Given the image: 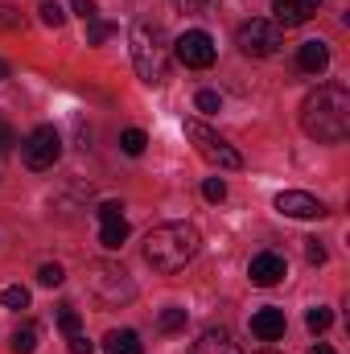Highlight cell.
Here are the masks:
<instances>
[{
  "label": "cell",
  "instance_id": "30bf717a",
  "mask_svg": "<svg viewBox=\"0 0 350 354\" xmlns=\"http://www.w3.org/2000/svg\"><path fill=\"white\" fill-rule=\"evenodd\" d=\"M288 276V264H284V256H276V252H260L252 264H248V280L256 284V288H272V284H280Z\"/></svg>",
  "mask_w": 350,
  "mask_h": 354
},
{
  "label": "cell",
  "instance_id": "3957f363",
  "mask_svg": "<svg viewBox=\"0 0 350 354\" xmlns=\"http://www.w3.org/2000/svg\"><path fill=\"white\" fill-rule=\"evenodd\" d=\"M128 41H132L136 75H140L149 87H161V83L169 79V46H165L161 25H153V21H136L132 33H128Z\"/></svg>",
  "mask_w": 350,
  "mask_h": 354
},
{
  "label": "cell",
  "instance_id": "52a82bcc",
  "mask_svg": "<svg viewBox=\"0 0 350 354\" xmlns=\"http://www.w3.org/2000/svg\"><path fill=\"white\" fill-rule=\"evenodd\" d=\"M21 157H25L29 169H50V165L62 157V136H58V128H54V124L33 128V132L21 140Z\"/></svg>",
  "mask_w": 350,
  "mask_h": 354
},
{
  "label": "cell",
  "instance_id": "ffe728a7",
  "mask_svg": "<svg viewBox=\"0 0 350 354\" xmlns=\"http://www.w3.org/2000/svg\"><path fill=\"white\" fill-rule=\"evenodd\" d=\"M111 33H116V25H111V21H99V17L87 21V46H103Z\"/></svg>",
  "mask_w": 350,
  "mask_h": 354
},
{
  "label": "cell",
  "instance_id": "ba28073f",
  "mask_svg": "<svg viewBox=\"0 0 350 354\" xmlns=\"http://www.w3.org/2000/svg\"><path fill=\"white\" fill-rule=\"evenodd\" d=\"M174 54L181 66H190V71H206V66H214V37L206 33V29H185L181 37L174 41Z\"/></svg>",
  "mask_w": 350,
  "mask_h": 354
},
{
  "label": "cell",
  "instance_id": "e575fe53",
  "mask_svg": "<svg viewBox=\"0 0 350 354\" xmlns=\"http://www.w3.org/2000/svg\"><path fill=\"white\" fill-rule=\"evenodd\" d=\"M309 354H334V351H330L326 342H317V346H313V351H309Z\"/></svg>",
  "mask_w": 350,
  "mask_h": 354
},
{
  "label": "cell",
  "instance_id": "ac0fdd59",
  "mask_svg": "<svg viewBox=\"0 0 350 354\" xmlns=\"http://www.w3.org/2000/svg\"><path fill=\"white\" fill-rule=\"evenodd\" d=\"M145 145H149V136H145L140 128H128V132L120 136V149H124L128 157H140V153H145Z\"/></svg>",
  "mask_w": 350,
  "mask_h": 354
},
{
  "label": "cell",
  "instance_id": "7a4b0ae2",
  "mask_svg": "<svg viewBox=\"0 0 350 354\" xmlns=\"http://www.w3.org/2000/svg\"><path fill=\"white\" fill-rule=\"evenodd\" d=\"M198 248H202V235L190 223H165V227L149 231L145 260H149V268H157V272L169 276V272H181V268L190 264L198 256Z\"/></svg>",
  "mask_w": 350,
  "mask_h": 354
},
{
  "label": "cell",
  "instance_id": "83f0119b",
  "mask_svg": "<svg viewBox=\"0 0 350 354\" xmlns=\"http://www.w3.org/2000/svg\"><path fill=\"white\" fill-rule=\"evenodd\" d=\"M223 107V99H219V91H198V111H206V115H214Z\"/></svg>",
  "mask_w": 350,
  "mask_h": 354
},
{
  "label": "cell",
  "instance_id": "d6a6232c",
  "mask_svg": "<svg viewBox=\"0 0 350 354\" xmlns=\"http://www.w3.org/2000/svg\"><path fill=\"white\" fill-rule=\"evenodd\" d=\"M71 354H95V342L83 334H71Z\"/></svg>",
  "mask_w": 350,
  "mask_h": 354
},
{
  "label": "cell",
  "instance_id": "d590c367",
  "mask_svg": "<svg viewBox=\"0 0 350 354\" xmlns=\"http://www.w3.org/2000/svg\"><path fill=\"white\" fill-rule=\"evenodd\" d=\"M4 79H8V62L0 58V83H4Z\"/></svg>",
  "mask_w": 350,
  "mask_h": 354
},
{
  "label": "cell",
  "instance_id": "44dd1931",
  "mask_svg": "<svg viewBox=\"0 0 350 354\" xmlns=\"http://www.w3.org/2000/svg\"><path fill=\"white\" fill-rule=\"evenodd\" d=\"M0 305H8V309H29V288H21V284L4 288V292H0Z\"/></svg>",
  "mask_w": 350,
  "mask_h": 354
},
{
  "label": "cell",
  "instance_id": "4316f807",
  "mask_svg": "<svg viewBox=\"0 0 350 354\" xmlns=\"http://www.w3.org/2000/svg\"><path fill=\"white\" fill-rule=\"evenodd\" d=\"M0 29H4V33L21 29V8H17V4H0Z\"/></svg>",
  "mask_w": 350,
  "mask_h": 354
},
{
  "label": "cell",
  "instance_id": "4fadbf2b",
  "mask_svg": "<svg viewBox=\"0 0 350 354\" xmlns=\"http://www.w3.org/2000/svg\"><path fill=\"white\" fill-rule=\"evenodd\" d=\"M297 66L305 71V75H326V66H330V46L326 41H305L301 50H297Z\"/></svg>",
  "mask_w": 350,
  "mask_h": 354
},
{
  "label": "cell",
  "instance_id": "603a6c76",
  "mask_svg": "<svg viewBox=\"0 0 350 354\" xmlns=\"http://www.w3.org/2000/svg\"><path fill=\"white\" fill-rule=\"evenodd\" d=\"M62 21H66V12H62V4H58V0H46V4H42V25H50V29H58Z\"/></svg>",
  "mask_w": 350,
  "mask_h": 354
},
{
  "label": "cell",
  "instance_id": "4dcf8cb0",
  "mask_svg": "<svg viewBox=\"0 0 350 354\" xmlns=\"http://www.w3.org/2000/svg\"><path fill=\"white\" fill-rule=\"evenodd\" d=\"M116 218H124V206L120 202H103L99 206V223H116Z\"/></svg>",
  "mask_w": 350,
  "mask_h": 354
},
{
  "label": "cell",
  "instance_id": "f546056e",
  "mask_svg": "<svg viewBox=\"0 0 350 354\" xmlns=\"http://www.w3.org/2000/svg\"><path fill=\"white\" fill-rule=\"evenodd\" d=\"M71 8H75L83 21H95V17H99V4H95V0H71Z\"/></svg>",
  "mask_w": 350,
  "mask_h": 354
},
{
  "label": "cell",
  "instance_id": "e0dca14e",
  "mask_svg": "<svg viewBox=\"0 0 350 354\" xmlns=\"http://www.w3.org/2000/svg\"><path fill=\"white\" fill-rule=\"evenodd\" d=\"M37 351V326H21L12 334V354H33Z\"/></svg>",
  "mask_w": 350,
  "mask_h": 354
},
{
  "label": "cell",
  "instance_id": "5bb4252c",
  "mask_svg": "<svg viewBox=\"0 0 350 354\" xmlns=\"http://www.w3.org/2000/svg\"><path fill=\"white\" fill-rule=\"evenodd\" d=\"M194 354H243L239 342L227 334V330H206L198 342H194Z\"/></svg>",
  "mask_w": 350,
  "mask_h": 354
},
{
  "label": "cell",
  "instance_id": "8fae6325",
  "mask_svg": "<svg viewBox=\"0 0 350 354\" xmlns=\"http://www.w3.org/2000/svg\"><path fill=\"white\" fill-rule=\"evenodd\" d=\"M322 8V0H272V12H276V25L284 29H297L305 21H313Z\"/></svg>",
  "mask_w": 350,
  "mask_h": 354
},
{
  "label": "cell",
  "instance_id": "7402d4cb",
  "mask_svg": "<svg viewBox=\"0 0 350 354\" xmlns=\"http://www.w3.org/2000/svg\"><path fill=\"white\" fill-rule=\"evenodd\" d=\"M330 322H334V313H330V309H322V305L305 313V326H309L313 334H326V330H330Z\"/></svg>",
  "mask_w": 350,
  "mask_h": 354
},
{
  "label": "cell",
  "instance_id": "9c48e42d",
  "mask_svg": "<svg viewBox=\"0 0 350 354\" xmlns=\"http://www.w3.org/2000/svg\"><path fill=\"white\" fill-rule=\"evenodd\" d=\"M276 210L288 214V218H322L326 202L313 198V194H305V189H284V194H276Z\"/></svg>",
  "mask_w": 350,
  "mask_h": 354
},
{
  "label": "cell",
  "instance_id": "836d02e7",
  "mask_svg": "<svg viewBox=\"0 0 350 354\" xmlns=\"http://www.w3.org/2000/svg\"><path fill=\"white\" fill-rule=\"evenodd\" d=\"M177 4H181V8H185V12H194V8H206V4H210V0H177Z\"/></svg>",
  "mask_w": 350,
  "mask_h": 354
},
{
  "label": "cell",
  "instance_id": "2e32d148",
  "mask_svg": "<svg viewBox=\"0 0 350 354\" xmlns=\"http://www.w3.org/2000/svg\"><path fill=\"white\" fill-rule=\"evenodd\" d=\"M124 239H128V223H124V218H116V223H103V227H99V243H103L107 252H116Z\"/></svg>",
  "mask_w": 350,
  "mask_h": 354
},
{
  "label": "cell",
  "instance_id": "9a60e30c",
  "mask_svg": "<svg viewBox=\"0 0 350 354\" xmlns=\"http://www.w3.org/2000/svg\"><path fill=\"white\" fill-rule=\"evenodd\" d=\"M103 351L107 354H140V334L136 330H111L103 338Z\"/></svg>",
  "mask_w": 350,
  "mask_h": 354
},
{
  "label": "cell",
  "instance_id": "5b68a950",
  "mask_svg": "<svg viewBox=\"0 0 350 354\" xmlns=\"http://www.w3.org/2000/svg\"><path fill=\"white\" fill-rule=\"evenodd\" d=\"M185 140L198 149L202 161H210V165H219V169H243V157H239L214 128H206L202 120H185Z\"/></svg>",
  "mask_w": 350,
  "mask_h": 354
},
{
  "label": "cell",
  "instance_id": "8992f818",
  "mask_svg": "<svg viewBox=\"0 0 350 354\" xmlns=\"http://www.w3.org/2000/svg\"><path fill=\"white\" fill-rule=\"evenodd\" d=\"M235 46H239L248 58H272V54L284 46V37H280V25H276V21L252 17V21H243V25H239Z\"/></svg>",
  "mask_w": 350,
  "mask_h": 354
},
{
  "label": "cell",
  "instance_id": "277c9868",
  "mask_svg": "<svg viewBox=\"0 0 350 354\" xmlns=\"http://www.w3.org/2000/svg\"><path fill=\"white\" fill-rule=\"evenodd\" d=\"M87 288L107 309H120V305H128L136 297V284L128 280V272L120 264H107V260H99V264L87 268Z\"/></svg>",
  "mask_w": 350,
  "mask_h": 354
},
{
  "label": "cell",
  "instance_id": "484cf974",
  "mask_svg": "<svg viewBox=\"0 0 350 354\" xmlns=\"http://www.w3.org/2000/svg\"><path fill=\"white\" fill-rule=\"evenodd\" d=\"M202 198H206V202H223V198H227V181H223V177H206Z\"/></svg>",
  "mask_w": 350,
  "mask_h": 354
},
{
  "label": "cell",
  "instance_id": "6da1fadb",
  "mask_svg": "<svg viewBox=\"0 0 350 354\" xmlns=\"http://www.w3.org/2000/svg\"><path fill=\"white\" fill-rule=\"evenodd\" d=\"M301 128L305 136L334 145L350 132V91L342 83H326L301 103Z\"/></svg>",
  "mask_w": 350,
  "mask_h": 354
},
{
  "label": "cell",
  "instance_id": "d4e9b609",
  "mask_svg": "<svg viewBox=\"0 0 350 354\" xmlns=\"http://www.w3.org/2000/svg\"><path fill=\"white\" fill-rule=\"evenodd\" d=\"M37 280H42L46 288H58V284L66 280V272H62L58 264H42V268H37Z\"/></svg>",
  "mask_w": 350,
  "mask_h": 354
},
{
  "label": "cell",
  "instance_id": "cb8c5ba5",
  "mask_svg": "<svg viewBox=\"0 0 350 354\" xmlns=\"http://www.w3.org/2000/svg\"><path fill=\"white\" fill-rule=\"evenodd\" d=\"M157 326H161L165 334H177V330H185V309H165Z\"/></svg>",
  "mask_w": 350,
  "mask_h": 354
},
{
  "label": "cell",
  "instance_id": "d6986e66",
  "mask_svg": "<svg viewBox=\"0 0 350 354\" xmlns=\"http://www.w3.org/2000/svg\"><path fill=\"white\" fill-rule=\"evenodd\" d=\"M79 326H83L79 309H75V305H62V309H58V330H62V334L71 338V334H79Z\"/></svg>",
  "mask_w": 350,
  "mask_h": 354
},
{
  "label": "cell",
  "instance_id": "f1b7e54d",
  "mask_svg": "<svg viewBox=\"0 0 350 354\" xmlns=\"http://www.w3.org/2000/svg\"><path fill=\"white\" fill-rule=\"evenodd\" d=\"M12 145H17V132H12V124H8V120H0V157H4V153H12Z\"/></svg>",
  "mask_w": 350,
  "mask_h": 354
},
{
  "label": "cell",
  "instance_id": "8d00e7d4",
  "mask_svg": "<svg viewBox=\"0 0 350 354\" xmlns=\"http://www.w3.org/2000/svg\"><path fill=\"white\" fill-rule=\"evenodd\" d=\"M260 354H276V351H260Z\"/></svg>",
  "mask_w": 350,
  "mask_h": 354
},
{
  "label": "cell",
  "instance_id": "7c38bea8",
  "mask_svg": "<svg viewBox=\"0 0 350 354\" xmlns=\"http://www.w3.org/2000/svg\"><path fill=\"white\" fill-rule=\"evenodd\" d=\"M252 334L260 338V342H276V338H284V313L276 309V305H264L252 313Z\"/></svg>",
  "mask_w": 350,
  "mask_h": 354
},
{
  "label": "cell",
  "instance_id": "1f68e13d",
  "mask_svg": "<svg viewBox=\"0 0 350 354\" xmlns=\"http://www.w3.org/2000/svg\"><path fill=\"white\" fill-rule=\"evenodd\" d=\"M305 260H309V264H326V248H322L317 239H309V243H305Z\"/></svg>",
  "mask_w": 350,
  "mask_h": 354
}]
</instances>
